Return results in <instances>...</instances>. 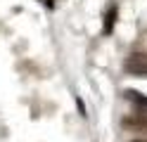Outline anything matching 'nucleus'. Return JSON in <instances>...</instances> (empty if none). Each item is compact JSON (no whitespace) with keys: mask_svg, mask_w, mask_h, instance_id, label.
Wrapping results in <instances>:
<instances>
[{"mask_svg":"<svg viewBox=\"0 0 147 142\" xmlns=\"http://www.w3.org/2000/svg\"><path fill=\"white\" fill-rule=\"evenodd\" d=\"M123 69H126L128 73H135V76H147V55H145V52L131 55V57L123 62Z\"/></svg>","mask_w":147,"mask_h":142,"instance_id":"obj_1","label":"nucleus"},{"mask_svg":"<svg viewBox=\"0 0 147 142\" xmlns=\"http://www.w3.org/2000/svg\"><path fill=\"white\" fill-rule=\"evenodd\" d=\"M121 126L128 128V130H140V133H147V111H135L131 116H126L121 121Z\"/></svg>","mask_w":147,"mask_h":142,"instance_id":"obj_2","label":"nucleus"},{"mask_svg":"<svg viewBox=\"0 0 147 142\" xmlns=\"http://www.w3.org/2000/svg\"><path fill=\"white\" fill-rule=\"evenodd\" d=\"M126 100H131L135 107H140V111H147V95L142 92H138V90H126Z\"/></svg>","mask_w":147,"mask_h":142,"instance_id":"obj_3","label":"nucleus"},{"mask_svg":"<svg viewBox=\"0 0 147 142\" xmlns=\"http://www.w3.org/2000/svg\"><path fill=\"white\" fill-rule=\"evenodd\" d=\"M116 14H119V7H116V5H109L107 14H105V28H102V31H105L107 36L114 31V22H116Z\"/></svg>","mask_w":147,"mask_h":142,"instance_id":"obj_4","label":"nucleus"}]
</instances>
